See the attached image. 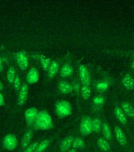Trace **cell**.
Listing matches in <instances>:
<instances>
[{
  "label": "cell",
  "mask_w": 134,
  "mask_h": 152,
  "mask_svg": "<svg viewBox=\"0 0 134 152\" xmlns=\"http://www.w3.org/2000/svg\"><path fill=\"white\" fill-rule=\"evenodd\" d=\"M122 109L125 115H127L131 118H134V108L130 102H123L122 104Z\"/></svg>",
  "instance_id": "12"
},
{
  "label": "cell",
  "mask_w": 134,
  "mask_h": 152,
  "mask_svg": "<svg viewBox=\"0 0 134 152\" xmlns=\"http://www.w3.org/2000/svg\"><path fill=\"white\" fill-rule=\"evenodd\" d=\"M131 67H132V69L134 71V60H133V62L132 65H131Z\"/></svg>",
  "instance_id": "32"
},
{
  "label": "cell",
  "mask_w": 134,
  "mask_h": 152,
  "mask_svg": "<svg viewBox=\"0 0 134 152\" xmlns=\"http://www.w3.org/2000/svg\"><path fill=\"white\" fill-rule=\"evenodd\" d=\"M33 133L32 131H27L23 136L22 141H21V147L22 148H27L30 145V142L33 139Z\"/></svg>",
  "instance_id": "13"
},
{
  "label": "cell",
  "mask_w": 134,
  "mask_h": 152,
  "mask_svg": "<svg viewBox=\"0 0 134 152\" xmlns=\"http://www.w3.org/2000/svg\"><path fill=\"white\" fill-rule=\"evenodd\" d=\"M4 89V86L2 85V83H1V81H0V90H2Z\"/></svg>",
  "instance_id": "29"
},
{
  "label": "cell",
  "mask_w": 134,
  "mask_h": 152,
  "mask_svg": "<svg viewBox=\"0 0 134 152\" xmlns=\"http://www.w3.org/2000/svg\"><path fill=\"white\" fill-rule=\"evenodd\" d=\"M59 64L56 61H52L49 67V70H48V75H49L50 78H54V76L56 75V74L58 73V71H59Z\"/></svg>",
  "instance_id": "18"
},
{
  "label": "cell",
  "mask_w": 134,
  "mask_h": 152,
  "mask_svg": "<svg viewBox=\"0 0 134 152\" xmlns=\"http://www.w3.org/2000/svg\"><path fill=\"white\" fill-rule=\"evenodd\" d=\"M103 132H104V137L106 138V140H110L111 139V131L110 128V126L108 124L104 123L103 124Z\"/></svg>",
  "instance_id": "22"
},
{
  "label": "cell",
  "mask_w": 134,
  "mask_h": 152,
  "mask_svg": "<svg viewBox=\"0 0 134 152\" xmlns=\"http://www.w3.org/2000/svg\"><path fill=\"white\" fill-rule=\"evenodd\" d=\"M81 96L83 99H88L91 96V89L89 86H81Z\"/></svg>",
  "instance_id": "20"
},
{
  "label": "cell",
  "mask_w": 134,
  "mask_h": 152,
  "mask_svg": "<svg viewBox=\"0 0 134 152\" xmlns=\"http://www.w3.org/2000/svg\"><path fill=\"white\" fill-rule=\"evenodd\" d=\"M17 146V140L16 136L13 134H9L5 136L3 140V147L8 151H13Z\"/></svg>",
  "instance_id": "3"
},
{
  "label": "cell",
  "mask_w": 134,
  "mask_h": 152,
  "mask_svg": "<svg viewBox=\"0 0 134 152\" xmlns=\"http://www.w3.org/2000/svg\"><path fill=\"white\" fill-rule=\"evenodd\" d=\"M59 89L60 90V92L62 93V94H70L72 91V86L68 83L64 82V81H62V82L59 83Z\"/></svg>",
  "instance_id": "16"
},
{
  "label": "cell",
  "mask_w": 134,
  "mask_h": 152,
  "mask_svg": "<svg viewBox=\"0 0 134 152\" xmlns=\"http://www.w3.org/2000/svg\"><path fill=\"white\" fill-rule=\"evenodd\" d=\"M122 83L124 86V87L126 88L127 90H131L134 89V79L130 73L125 75L123 77L122 80Z\"/></svg>",
  "instance_id": "8"
},
{
  "label": "cell",
  "mask_w": 134,
  "mask_h": 152,
  "mask_svg": "<svg viewBox=\"0 0 134 152\" xmlns=\"http://www.w3.org/2000/svg\"><path fill=\"white\" fill-rule=\"evenodd\" d=\"M114 132H115V136L118 142L122 146L126 144V137H125V133L121 129L119 126H116L114 128Z\"/></svg>",
  "instance_id": "10"
},
{
  "label": "cell",
  "mask_w": 134,
  "mask_h": 152,
  "mask_svg": "<svg viewBox=\"0 0 134 152\" xmlns=\"http://www.w3.org/2000/svg\"><path fill=\"white\" fill-rule=\"evenodd\" d=\"M35 128L47 129L51 126V119L47 112L42 111L38 113L37 118L35 121Z\"/></svg>",
  "instance_id": "1"
},
{
  "label": "cell",
  "mask_w": 134,
  "mask_h": 152,
  "mask_svg": "<svg viewBox=\"0 0 134 152\" xmlns=\"http://www.w3.org/2000/svg\"><path fill=\"white\" fill-rule=\"evenodd\" d=\"M85 146V141L81 138H77L74 139L73 143H72V147L73 149H82Z\"/></svg>",
  "instance_id": "19"
},
{
  "label": "cell",
  "mask_w": 134,
  "mask_h": 152,
  "mask_svg": "<svg viewBox=\"0 0 134 152\" xmlns=\"http://www.w3.org/2000/svg\"><path fill=\"white\" fill-rule=\"evenodd\" d=\"M114 113H115L116 117L118 118V120L120 121L122 124H125L127 123V118H126V115L125 113L123 112V110L119 107H116L114 109Z\"/></svg>",
  "instance_id": "14"
},
{
  "label": "cell",
  "mask_w": 134,
  "mask_h": 152,
  "mask_svg": "<svg viewBox=\"0 0 134 152\" xmlns=\"http://www.w3.org/2000/svg\"><path fill=\"white\" fill-rule=\"evenodd\" d=\"M74 138L73 136H68V137L65 138L62 141L61 144H60V150L62 152H66L69 151V149L72 147V143H73Z\"/></svg>",
  "instance_id": "11"
},
{
  "label": "cell",
  "mask_w": 134,
  "mask_h": 152,
  "mask_svg": "<svg viewBox=\"0 0 134 152\" xmlns=\"http://www.w3.org/2000/svg\"><path fill=\"white\" fill-rule=\"evenodd\" d=\"M92 128L93 132L99 133L101 131V121L99 118L92 119Z\"/></svg>",
  "instance_id": "21"
},
{
  "label": "cell",
  "mask_w": 134,
  "mask_h": 152,
  "mask_svg": "<svg viewBox=\"0 0 134 152\" xmlns=\"http://www.w3.org/2000/svg\"><path fill=\"white\" fill-rule=\"evenodd\" d=\"M14 88H15V90H16L17 91L21 90V78H20L19 75H17L16 77H15V79H14Z\"/></svg>",
  "instance_id": "27"
},
{
  "label": "cell",
  "mask_w": 134,
  "mask_h": 152,
  "mask_svg": "<svg viewBox=\"0 0 134 152\" xmlns=\"http://www.w3.org/2000/svg\"><path fill=\"white\" fill-rule=\"evenodd\" d=\"M61 76L62 78H67L73 73V69L70 64H65L61 69Z\"/></svg>",
  "instance_id": "15"
},
{
  "label": "cell",
  "mask_w": 134,
  "mask_h": 152,
  "mask_svg": "<svg viewBox=\"0 0 134 152\" xmlns=\"http://www.w3.org/2000/svg\"><path fill=\"white\" fill-rule=\"evenodd\" d=\"M38 145L39 144H38L37 142H33V143L29 145L27 148H25V150L24 151V152H35L36 148H37Z\"/></svg>",
  "instance_id": "26"
},
{
  "label": "cell",
  "mask_w": 134,
  "mask_h": 152,
  "mask_svg": "<svg viewBox=\"0 0 134 152\" xmlns=\"http://www.w3.org/2000/svg\"><path fill=\"white\" fill-rule=\"evenodd\" d=\"M15 58L17 60L20 68L21 70H25L28 65V59L26 57V52L25 51L17 52L15 54Z\"/></svg>",
  "instance_id": "5"
},
{
  "label": "cell",
  "mask_w": 134,
  "mask_h": 152,
  "mask_svg": "<svg viewBox=\"0 0 134 152\" xmlns=\"http://www.w3.org/2000/svg\"><path fill=\"white\" fill-rule=\"evenodd\" d=\"M97 145L104 151H109L110 149H111V146H110V143L108 142V141L104 139V138H99L98 141H97Z\"/></svg>",
  "instance_id": "17"
},
{
  "label": "cell",
  "mask_w": 134,
  "mask_h": 152,
  "mask_svg": "<svg viewBox=\"0 0 134 152\" xmlns=\"http://www.w3.org/2000/svg\"><path fill=\"white\" fill-rule=\"evenodd\" d=\"M49 143H50L49 140H43V141H42V142H40V144L38 145L37 148H36L35 152H43L45 150L47 149V147L49 146Z\"/></svg>",
  "instance_id": "24"
},
{
  "label": "cell",
  "mask_w": 134,
  "mask_h": 152,
  "mask_svg": "<svg viewBox=\"0 0 134 152\" xmlns=\"http://www.w3.org/2000/svg\"><path fill=\"white\" fill-rule=\"evenodd\" d=\"M27 95H28V85L25 83L21 86L20 93H19L18 100H17V104L20 106H22L23 104H25L27 99Z\"/></svg>",
  "instance_id": "7"
},
{
  "label": "cell",
  "mask_w": 134,
  "mask_h": 152,
  "mask_svg": "<svg viewBox=\"0 0 134 152\" xmlns=\"http://www.w3.org/2000/svg\"><path fill=\"white\" fill-rule=\"evenodd\" d=\"M68 152H77V150L76 149H72V150H70Z\"/></svg>",
  "instance_id": "31"
},
{
  "label": "cell",
  "mask_w": 134,
  "mask_h": 152,
  "mask_svg": "<svg viewBox=\"0 0 134 152\" xmlns=\"http://www.w3.org/2000/svg\"><path fill=\"white\" fill-rule=\"evenodd\" d=\"M38 80H39V72L35 67H33L28 73L27 82L29 84H33V83H37Z\"/></svg>",
  "instance_id": "9"
},
{
  "label": "cell",
  "mask_w": 134,
  "mask_h": 152,
  "mask_svg": "<svg viewBox=\"0 0 134 152\" xmlns=\"http://www.w3.org/2000/svg\"><path fill=\"white\" fill-rule=\"evenodd\" d=\"M79 75H80V79L82 86H89L90 85V76L88 70L85 65H80L79 68Z\"/></svg>",
  "instance_id": "4"
},
{
  "label": "cell",
  "mask_w": 134,
  "mask_h": 152,
  "mask_svg": "<svg viewBox=\"0 0 134 152\" xmlns=\"http://www.w3.org/2000/svg\"><path fill=\"white\" fill-rule=\"evenodd\" d=\"M16 75H15V69L14 67H10L7 71V79L9 83H14V79H15Z\"/></svg>",
  "instance_id": "25"
},
{
  "label": "cell",
  "mask_w": 134,
  "mask_h": 152,
  "mask_svg": "<svg viewBox=\"0 0 134 152\" xmlns=\"http://www.w3.org/2000/svg\"><path fill=\"white\" fill-rule=\"evenodd\" d=\"M2 71V61H1V59H0V71Z\"/></svg>",
  "instance_id": "30"
},
{
  "label": "cell",
  "mask_w": 134,
  "mask_h": 152,
  "mask_svg": "<svg viewBox=\"0 0 134 152\" xmlns=\"http://www.w3.org/2000/svg\"><path fill=\"white\" fill-rule=\"evenodd\" d=\"M25 116L26 121H27L28 124H33L35 123V120L37 118V109L35 108H30V109H27L25 113Z\"/></svg>",
  "instance_id": "6"
},
{
  "label": "cell",
  "mask_w": 134,
  "mask_h": 152,
  "mask_svg": "<svg viewBox=\"0 0 134 152\" xmlns=\"http://www.w3.org/2000/svg\"><path fill=\"white\" fill-rule=\"evenodd\" d=\"M40 62H41V66L45 71L49 70V67L51 66V59L49 58H46L44 56L40 57Z\"/></svg>",
  "instance_id": "23"
},
{
  "label": "cell",
  "mask_w": 134,
  "mask_h": 152,
  "mask_svg": "<svg viewBox=\"0 0 134 152\" xmlns=\"http://www.w3.org/2000/svg\"><path fill=\"white\" fill-rule=\"evenodd\" d=\"M80 132L83 135H88L93 132L92 128V119L89 116H86L81 121L80 125Z\"/></svg>",
  "instance_id": "2"
},
{
  "label": "cell",
  "mask_w": 134,
  "mask_h": 152,
  "mask_svg": "<svg viewBox=\"0 0 134 152\" xmlns=\"http://www.w3.org/2000/svg\"><path fill=\"white\" fill-rule=\"evenodd\" d=\"M4 104V98L2 97V95L0 94V105Z\"/></svg>",
  "instance_id": "28"
}]
</instances>
